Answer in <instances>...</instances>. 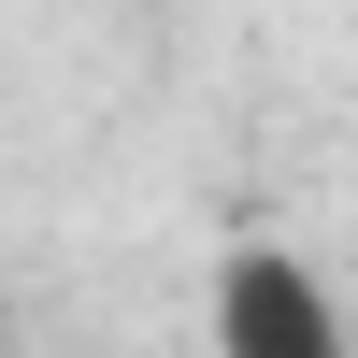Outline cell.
Returning <instances> with one entry per match:
<instances>
[{"label":"cell","instance_id":"obj_1","mask_svg":"<svg viewBox=\"0 0 358 358\" xmlns=\"http://www.w3.org/2000/svg\"><path fill=\"white\" fill-rule=\"evenodd\" d=\"M215 358H344V315L287 244H244L215 273Z\"/></svg>","mask_w":358,"mask_h":358}]
</instances>
